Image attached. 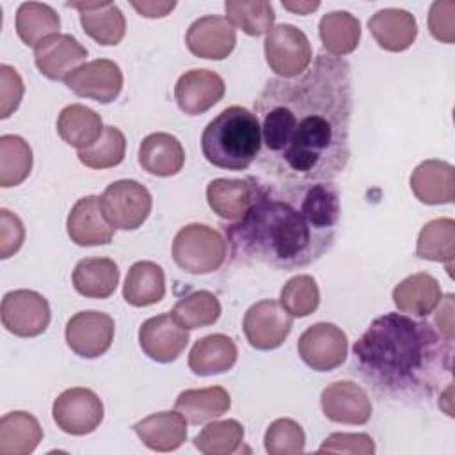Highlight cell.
<instances>
[{"instance_id":"1","label":"cell","mask_w":455,"mask_h":455,"mask_svg":"<svg viewBox=\"0 0 455 455\" xmlns=\"http://www.w3.org/2000/svg\"><path fill=\"white\" fill-rule=\"evenodd\" d=\"M352 73L318 53L302 75L270 78L254 100L261 126L259 167L277 183L332 181L350 158Z\"/></svg>"},{"instance_id":"2","label":"cell","mask_w":455,"mask_h":455,"mask_svg":"<svg viewBox=\"0 0 455 455\" xmlns=\"http://www.w3.org/2000/svg\"><path fill=\"white\" fill-rule=\"evenodd\" d=\"M339 217V188L332 181L290 185L256 178L251 206L222 231L233 261L295 270L332 247Z\"/></svg>"},{"instance_id":"3","label":"cell","mask_w":455,"mask_h":455,"mask_svg":"<svg viewBox=\"0 0 455 455\" xmlns=\"http://www.w3.org/2000/svg\"><path fill=\"white\" fill-rule=\"evenodd\" d=\"M354 370L396 403L428 402L451 384L453 339L403 313L377 316L354 343Z\"/></svg>"},{"instance_id":"4","label":"cell","mask_w":455,"mask_h":455,"mask_svg":"<svg viewBox=\"0 0 455 455\" xmlns=\"http://www.w3.org/2000/svg\"><path fill=\"white\" fill-rule=\"evenodd\" d=\"M203 156L226 171H245L261 151V126L254 112L233 105L213 117L201 135Z\"/></svg>"},{"instance_id":"5","label":"cell","mask_w":455,"mask_h":455,"mask_svg":"<svg viewBox=\"0 0 455 455\" xmlns=\"http://www.w3.org/2000/svg\"><path fill=\"white\" fill-rule=\"evenodd\" d=\"M228 256L226 238L206 224H187L183 226L172 242L174 263L196 275L215 272L222 267Z\"/></svg>"},{"instance_id":"6","label":"cell","mask_w":455,"mask_h":455,"mask_svg":"<svg viewBox=\"0 0 455 455\" xmlns=\"http://www.w3.org/2000/svg\"><path fill=\"white\" fill-rule=\"evenodd\" d=\"M265 59L279 78H295L313 62L311 43L295 25H275L265 39Z\"/></svg>"},{"instance_id":"7","label":"cell","mask_w":455,"mask_h":455,"mask_svg":"<svg viewBox=\"0 0 455 455\" xmlns=\"http://www.w3.org/2000/svg\"><path fill=\"white\" fill-rule=\"evenodd\" d=\"M101 206L116 229L132 231L140 228L151 213L153 199L149 190L135 180L110 183L101 194Z\"/></svg>"},{"instance_id":"8","label":"cell","mask_w":455,"mask_h":455,"mask_svg":"<svg viewBox=\"0 0 455 455\" xmlns=\"http://www.w3.org/2000/svg\"><path fill=\"white\" fill-rule=\"evenodd\" d=\"M0 318L5 331L20 338H34L46 331L52 311L48 300L34 290H14L4 295Z\"/></svg>"},{"instance_id":"9","label":"cell","mask_w":455,"mask_h":455,"mask_svg":"<svg viewBox=\"0 0 455 455\" xmlns=\"http://www.w3.org/2000/svg\"><path fill=\"white\" fill-rule=\"evenodd\" d=\"M300 359L315 371H331L341 366L348 354L347 334L334 323L309 325L297 341Z\"/></svg>"},{"instance_id":"10","label":"cell","mask_w":455,"mask_h":455,"mask_svg":"<svg viewBox=\"0 0 455 455\" xmlns=\"http://www.w3.org/2000/svg\"><path fill=\"white\" fill-rule=\"evenodd\" d=\"M293 327V316L279 300L263 299L252 304L243 316V334L256 350H274L284 343Z\"/></svg>"},{"instance_id":"11","label":"cell","mask_w":455,"mask_h":455,"mask_svg":"<svg viewBox=\"0 0 455 455\" xmlns=\"http://www.w3.org/2000/svg\"><path fill=\"white\" fill-rule=\"evenodd\" d=\"M52 414L62 432L85 435L94 432L103 421V402L87 387H69L55 398Z\"/></svg>"},{"instance_id":"12","label":"cell","mask_w":455,"mask_h":455,"mask_svg":"<svg viewBox=\"0 0 455 455\" xmlns=\"http://www.w3.org/2000/svg\"><path fill=\"white\" fill-rule=\"evenodd\" d=\"M116 323L101 311H80L66 323V343L80 357L94 359L103 355L114 341Z\"/></svg>"},{"instance_id":"13","label":"cell","mask_w":455,"mask_h":455,"mask_svg":"<svg viewBox=\"0 0 455 455\" xmlns=\"http://www.w3.org/2000/svg\"><path fill=\"white\" fill-rule=\"evenodd\" d=\"M64 84L80 98L110 103L123 89V71L110 59H96L76 68Z\"/></svg>"},{"instance_id":"14","label":"cell","mask_w":455,"mask_h":455,"mask_svg":"<svg viewBox=\"0 0 455 455\" xmlns=\"http://www.w3.org/2000/svg\"><path fill=\"white\" fill-rule=\"evenodd\" d=\"M142 352L156 363H171L188 345V331L178 323L172 313H162L142 322L139 329Z\"/></svg>"},{"instance_id":"15","label":"cell","mask_w":455,"mask_h":455,"mask_svg":"<svg viewBox=\"0 0 455 455\" xmlns=\"http://www.w3.org/2000/svg\"><path fill=\"white\" fill-rule=\"evenodd\" d=\"M322 412L329 421L345 425H364L371 418L368 393L352 380H336L320 395Z\"/></svg>"},{"instance_id":"16","label":"cell","mask_w":455,"mask_h":455,"mask_svg":"<svg viewBox=\"0 0 455 455\" xmlns=\"http://www.w3.org/2000/svg\"><path fill=\"white\" fill-rule=\"evenodd\" d=\"M226 92L222 76L212 69H188L174 85V100L181 112L199 116L217 105Z\"/></svg>"},{"instance_id":"17","label":"cell","mask_w":455,"mask_h":455,"mask_svg":"<svg viewBox=\"0 0 455 455\" xmlns=\"http://www.w3.org/2000/svg\"><path fill=\"white\" fill-rule=\"evenodd\" d=\"M87 59V48L71 34H53L34 48L39 73L50 80H66Z\"/></svg>"},{"instance_id":"18","label":"cell","mask_w":455,"mask_h":455,"mask_svg":"<svg viewBox=\"0 0 455 455\" xmlns=\"http://www.w3.org/2000/svg\"><path fill=\"white\" fill-rule=\"evenodd\" d=\"M187 48L201 59L222 60L236 44V28L224 16H201L187 30Z\"/></svg>"},{"instance_id":"19","label":"cell","mask_w":455,"mask_h":455,"mask_svg":"<svg viewBox=\"0 0 455 455\" xmlns=\"http://www.w3.org/2000/svg\"><path fill=\"white\" fill-rule=\"evenodd\" d=\"M66 229L71 242L80 247H91L110 243L116 228L108 222L103 212L101 197L85 196L73 204L66 220Z\"/></svg>"},{"instance_id":"20","label":"cell","mask_w":455,"mask_h":455,"mask_svg":"<svg viewBox=\"0 0 455 455\" xmlns=\"http://www.w3.org/2000/svg\"><path fill=\"white\" fill-rule=\"evenodd\" d=\"M66 7L78 9L84 32L103 46H116L126 32L123 11L112 2H68Z\"/></svg>"},{"instance_id":"21","label":"cell","mask_w":455,"mask_h":455,"mask_svg":"<svg viewBox=\"0 0 455 455\" xmlns=\"http://www.w3.org/2000/svg\"><path fill=\"white\" fill-rule=\"evenodd\" d=\"M411 190L425 204H448L455 199V169L444 160H425L411 174Z\"/></svg>"},{"instance_id":"22","label":"cell","mask_w":455,"mask_h":455,"mask_svg":"<svg viewBox=\"0 0 455 455\" xmlns=\"http://www.w3.org/2000/svg\"><path fill=\"white\" fill-rule=\"evenodd\" d=\"M368 28L377 44L387 52L407 50L416 36L418 23L416 18L405 9H380L368 20Z\"/></svg>"},{"instance_id":"23","label":"cell","mask_w":455,"mask_h":455,"mask_svg":"<svg viewBox=\"0 0 455 455\" xmlns=\"http://www.w3.org/2000/svg\"><path fill=\"white\" fill-rule=\"evenodd\" d=\"M187 419L181 412L160 411L133 425L142 444L155 451H174L187 441Z\"/></svg>"},{"instance_id":"24","label":"cell","mask_w":455,"mask_h":455,"mask_svg":"<svg viewBox=\"0 0 455 455\" xmlns=\"http://www.w3.org/2000/svg\"><path fill=\"white\" fill-rule=\"evenodd\" d=\"M256 192V178L247 176L243 180L217 178L206 187V201L210 208L224 220H238L252 203Z\"/></svg>"},{"instance_id":"25","label":"cell","mask_w":455,"mask_h":455,"mask_svg":"<svg viewBox=\"0 0 455 455\" xmlns=\"http://www.w3.org/2000/svg\"><path fill=\"white\" fill-rule=\"evenodd\" d=\"M441 299L439 281L427 272L412 274L393 288V302L398 311L419 318L428 316L439 306Z\"/></svg>"},{"instance_id":"26","label":"cell","mask_w":455,"mask_h":455,"mask_svg":"<svg viewBox=\"0 0 455 455\" xmlns=\"http://www.w3.org/2000/svg\"><path fill=\"white\" fill-rule=\"evenodd\" d=\"M139 164L153 176H174L185 164V151L174 135L164 132L149 133L139 146Z\"/></svg>"},{"instance_id":"27","label":"cell","mask_w":455,"mask_h":455,"mask_svg":"<svg viewBox=\"0 0 455 455\" xmlns=\"http://www.w3.org/2000/svg\"><path fill=\"white\" fill-rule=\"evenodd\" d=\"M238 357L233 338L226 334H210L197 339L188 354V368L199 377H210L229 371Z\"/></svg>"},{"instance_id":"28","label":"cell","mask_w":455,"mask_h":455,"mask_svg":"<svg viewBox=\"0 0 455 455\" xmlns=\"http://www.w3.org/2000/svg\"><path fill=\"white\" fill-rule=\"evenodd\" d=\"M75 290L87 299H108L119 283V268L110 258H84L73 270Z\"/></svg>"},{"instance_id":"29","label":"cell","mask_w":455,"mask_h":455,"mask_svg":"<svg viewBox=\"0 0 455 455\" xmlns=\"http://www.w3.org/2000/svg\"><path fill=\"white\" fill-rule=\"evenodd\" d=\"M41 439L43 428L30 412L11 411L0 418V455H28Z\"/></svg>"},{"instance_id":"30","label":"cell","mask_w":455,"mask_h":455,"mask_svg":"<svg viewBox=\"0 0 455 455\" xmlns=\"http://www.w3.org/2000/svg\"><path fill=\"white\" fill-rule=\"evenodd\" d=\"M165 295V274L164 268L153 261H137L130 267L123 299L135 307H146L156 304Z\"/></svg>"},{"instance_id":"31","label":"cell","mask_w":455,"mask_h":455,"mask_svg":"<svg viewBox=\"0 0 455 455\" xmlns=\"http://www.w3.org/2000/svg\"><path fill=\"white\" fill-rule=\"evenodd\" d=\"M103 128L100 114L80 103L64 107L57 117V133L66 144L76 149L94 144L103 133Z\"/></svg>"},{"instance_id":"32","label":"cell","mask_w":455,"mask_h":455,"mask_svg":"<svg viewBox=\"0 0 455 455\" xmlns=\"http://www.w3.org/2000/svg\"><path fill=\"white\" fill-rule=\"evenodd\" d=\"M231 407L229 393L220 386L203 387V389H185L178 395L174 402V409L183 414V418L192 423L199 425L204 421H212Z\"/></svg>"},{"instance_id":"33","label":"cell","mask_w":455,"mask_h":455,"mask_svg":"<svg viewBox=\"0 0 455 455\" xmlns=\"http://www.w3.org/2000/svg\"><path fill=\"white\" fill-rule=\"evenodd\" d=\"M318 34L323 48L332 57L352 53L361 39V21L348 11H332L322 16Z\"/></svg>"},{"instance_id":"34","label":"cell","mask_w":455,"mask_h":455,"mask_svg":"<svg viewBox=\"0 0 455 455\" xmlns=\"http://www.w3.org/2000/svg\"><path fill=\"white\" fill-rule=\"evenodd\" d=\"M60 18L53 7L41 2H23L16 11V34L27 46H37L59 34Z\"/></svg>"},{"instance_id":"35","label":"cell","mask_w":455,"mask_h":455,"mask_svg":"<svg viewBox=\"0 0 455 455\" xmlns=\"http://www.w3.org/2000/svg\"><path fill=\"white\" fill-rule=\"evenodd\" d=\"M416 256L428 261L446 263L451 272V261L455 256V220L441 217L427 222L416 242Z\"/></svg>"},{"instance_id":"36","label":"cell","mask_w":455,"mask_h":455,"mask_svg":"<svg viewBox=\"0 0 455 455\" xmlns=\"http://www.w3.org/2000/svg\"><path fill=\"white\" fill-rule=\"evenodd\" d=\"M226 20L251 37L268 34L274 27L275 12L267 0H226Z\"/></svg>"},{"instance_id":"37","label":"cell","mask_w":455,"mask_h":455,"mask_svg":"<svg viewBox=\"0 0 455 455\" xmlns=\"http://www.w3.org/2000/svg\"><path fill=\"white\" fill-rule=\"evenodd\" d=\"M32 149L20 135L0 137V185L4 188L23 183L32 171Z\"/></svg>"},{"instance_id":"38","label":"cell","mask_w":455,"mask_h":455,"mask_svg":"<svg viewBox=\"0 0 455 455\" xmlns=\"http://www.w3.org/2000/svg\"><path fill=\"white\" fill-rule=\"evenodd\" d=\"M171 313L181 327H185L187 331H194L213 325L219 320L220 302L212 291L197 290L181 297L174 304Z\"/></svg>"},{"instance_id":"39","label":"cell","mask_w":455,"mask_h":455,"mask_svg":"<svg viewBox=\"0 0 455 455\" xmlns=\"http://www.w3.org/2000/svg\"><path fill=\"white\" fill-rule=\"evenodd\" d=\"M243 441V427L236 419L212 421L194 437V446L204 455H231Z\"/></svg>"},{"instance_id":"40","label":"cell","mask_w":455,"mask_h":455,"mask_svg":"<svg viewBox=\"0 0 455 455\" xmlns=\"http://www.w3.org/2000/svg\"><path fill=\"white\" fill-rule=\"evenodd\" d=\"M126 139L116 126H105L100 139L85 149H78V160L91 169H110L124 160Z\"/></svg>"},{"instance_id":"41","label":"cell","mask_w":455,"mask_h":455,"mask_svg":"<svg viewBox=\"0 0 455 455\" xmlns=\"http://www.w3.org/2000/svg\"><path fill=\"white\" fill-rule=\"evenodd\" d=\"M279 302L295 318H304L315 313L320 304V290L315 277L300 274L288 279L281 290Z\"/></svg>"},{"instance_id":"42","label":"cell","mask_w":455,"mask_h":455,"mask_svg":"<svg viewBox=\"0 0 455 455\" xmlns=\"http://www.w3.org/2000/svg\"><path fill=\"white\" fill-rule=\"evenodd\" d=\"M265 450L270 455H297L306 448V434L291 418L272 421L265 432Z\"/></svg>"},{"instance_id":"43","label":"cell","mask_w":455,"mask_h":455,"mask_svg":"<svg viewBox=\"0 0 455 455\" xmlns=\"http://www.w3.org/2000/svg\"><path fill=\"white\" fill-rule=\"evenodd\" d=\"M320 453H355V455H373L375 443L368 434H345L336 432L325 437L318 448Z\"/></svg>"},{"instance_id":"44","label":"cell","mask_w":455,"mask_h":455,"mask_svg":"<svg viewBox=\"0 0 455 455\" xmlns=\"http://www.w3.org/2000/svg\"><path fill=\"white\" fill-rule=\"evenodd\" d=\"M25 92L20 73L7 64H0V117L7 119L21 103Z\"/></svg>"},{"instance_id":"45","label":"cell","mask_w":455,"mask_h":455,"mask_svg":"<svg viewBox=\"0 0 455 455\" xmlns=\"http://www.w3.org/2000/svg\"><path fill=\"white\" fill-rule=\"evenodd\" d=\"M455 2L453 0H437L430 5L428 12V28L430 34L446 44L455 41Z\"/></svg>"},{"instance_id":"46","label":"cell","mask_w":455,"mask_h":455,"mask_svg":"<svg viewBox=\"0 0 455 455\" xmlns=\"http://www.w3.org/2000/svg\"><path fill=\"white\" fill-rule=\"evenodd\" d=\"M25 240V228L18 215L2 208L0 210V258L7 259L20 251Z\"/></svg>"},{"instance_id":"47","label":"cell","mask_w":455,"mask_h":455,"mask_svg":"<svg viewBox=\"0 0 455 455\" xmlns=\"http://www.w3.org/2000/svg\"><path fill=\"white\" fill-rule=\"evenodd\" d=\"M434 327L448 339H453V295L448 293L441 299V306L434 316Z\"/></svg>"},{"instance_id":"48","label":"cell","mask_w":455,"mask_h":455,"mask_svg":"<svg viewBox=\"0 0 455 455\" xmlns=\"http://www.w3.org/2000/svg\"><path fill=\"white\" fill-rule=\"evenodd\" d=\"M132 7L144 18H164L176 7V2H132Z\"/></svg>"},{"instance_id":"49","label":"cell","mask_w":455,"mask_h":455,"mask_svg":"<svg viewBox=\"0 0 455 455\" xmlns=\"http://www.w3.org/2000/svg\"><path fill=\"white\" fill-rule=\"evenodd\" d=\"M283 7L288 9V11H293L297 14H309L311 11L318 9L320 7V2H283Z\"/></svg>"}]
</instances>
